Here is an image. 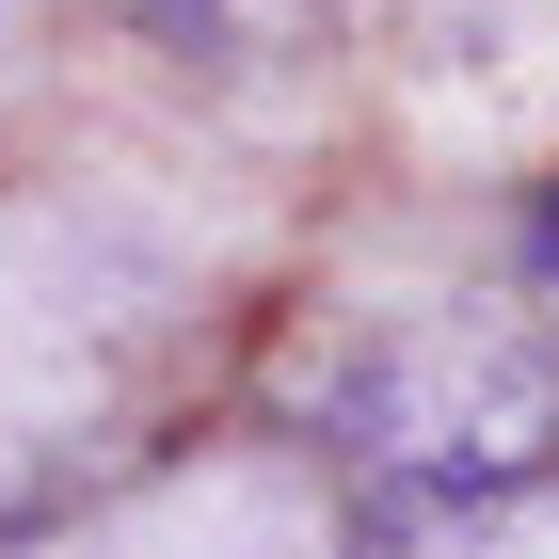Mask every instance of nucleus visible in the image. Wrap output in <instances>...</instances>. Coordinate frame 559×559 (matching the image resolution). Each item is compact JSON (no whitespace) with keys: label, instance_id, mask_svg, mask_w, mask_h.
Here are the masks:
<instances>
[{"label":"nucleus","instance_id":"1","mask_svg":"<svg viewBox=\"0 0 559 559\" xmlns=\"http://www.w3.org/2000/svg\"><path fill=\"white\" fill-rule=\"evenodd\" d=\"M288 448L352 512L384 496H464V479H544L559 464V336L431 304V320H352L288 384Z\"/></svg>","mask_w":559,"mask_h":559},{"label":"nucleus","instance_id":"3","mask_svg":"<svg viewBox=\"0 0 559 559\" xmlns=\"http://www.w3.org/2000/svg\"><path fill=\"white\" fill-rule=\"evenodd\" d=\"M144 33H176V48H257V33H288L304 0H129Z\"/></svg>","mask_w":559,"mask_h":559},{"label":"nucleus","instance_id":"2","mask_svg":"<svg viewBox=\"0 0 559 559\" xmlns=\"http://www.w3.org/2000/svg\"><path fill=\"white\" fill-rule=\"evenodd\" d=\"M336 559H559V464L464 479V496H384V512L336 527Z\"/></svg>","mask_w":559,"mask_h":559},{"label":"nucleus","instance_id":"4","mask_svg":"<svg viewBox=\"0 0 559 559\" xmlns=\"http://www.w3.org/2000/svg\"><path fill=\"white\" fill-rule=\"evenodd\" d=\"M527 272H544V288H559V192H544V209H527Z\"/></svg>","mask_w":559,"mask_h":559}]
</instances>
